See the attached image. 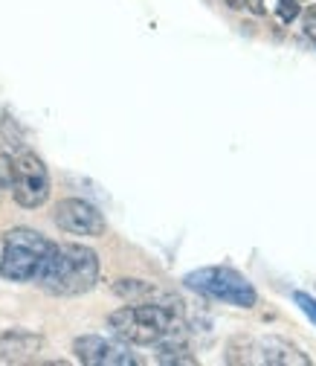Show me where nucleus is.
<instances>
[{
	"label": "nucleus",
	"instance_id": "f257e3e1",
	"mask_svg": "<svg viewBox=\"0 0 316 366\" xmlns=\"http://www.w3.org/2000/svg\"><path fill=\"white\" fill-rule=\"evenodd\" d=\"M99 253L93 247H84V244H56L50 259L44 262L41 273L35 285L44 294H53V297H81L87 291H93L99 282Z\"/></svg>",
	"mask_w": 316,
	"mask_h": 366
},
{
	"label": "nucleus",
	"instance_id": "f03ea898",
	"mask_svg": "<svg viewBox=\"0 0 316 366\" xmlns=\"http://www.w3.org/2000/svg\"><path fill=\"white\" fill-rule=\"evenodd\" d=\"M111 332L131 346H157L168 337H183V311L160 302H128L108 317Z\"/></svg>",
	"mask_w": 316,
	"mask_h": 366
},
{
	"label": "nucleus",
	"instance_id": "7ed1b4c3",
	"mask_svg": "<svg viewBox=\"0 0 316 366\" xmlns=\"http://www.w3.org/2000/svg\"><path fill=\"white\" fill-rule=\"evenodd\" d=\"M56 242L29 227H12L0 247V277L9 282H35Z\"/></svg>",
	"mask_w": 316,
	"mask_h": 366
},
{
	"label": "nucleus",
	"instance_id": "20e7f679",
	"mask_svg": "<svg viewBox=\"0 0 316 366\" xmlns=\"http://www.w3.org/2000/svg\"><path fill=\"white\" fill-rule=\"evenodd\" d=\"M183 285L189 291L200 294V297L227 302V305H235V308H255V302H258L255 285L244 277V273H238L235 267H227V264L198 267V270L186 273Z\"/></svg>",
	"mask_w": 316,
	"mask_h": 366
},
{
	"label": "nucleus",
	"instance_id": "39448f33",
	"mask_svg": "<svg viewBox=\"0 0 316 366\" xmlns=\"http://www.w3.org/2000/svg\"><path fill=\"white\" fill-rule=\"evenodd\" d=\"M50 169L35 152L24 149L12 157V198L21 209H38L50 201Z\"/></svg>",
	"mask_w": 316,
	"mask_h": 366
},
{
	"label": "nucleus",
	"instance_id": "423d86ee",
	"mask_svg": "<svg viewBox=\"0 0 316 366\" xmlns=\"http://www.w3.org/2000/svg\"><path fill=\"white\" fill-rule=\"evenodd\" d=\"M73 355L84 366H137L140 357L131 352V343L105 335H81L73 340Z\"/></svg>",
	"mask_w": 316,
	"mask_h": 366
},
{
	"label": "nucleus",
	"instance_id": "0eeeda50",
	"mask_svg": "<svg viewBox=\"0 0 316 366\" xmlns=\"http://www.w3.org/2000/svg\"><path fill=\"white\" fill-rule=\"evenodd\" d=\"M53 221L67 236L96 239V236H105V230H108L105 215L93 204H87L81 198H61L53 209Z\"/></svg>",
	"mask_w": 316,
	"mask_h": 366
},
{
	"label": "nucleus",
	"instance_id": "6e6552de",
	"mask_svg": "<svg viewBox=\"0 0 316 366\" xmlns=\"http://www.w3.org/2000/svg\"><path fill=\"white\" fill-rule=\"evenodd\" d=\"M44 349V337L35 332L12 329L0 335V363H29Z\"/></svg>",
	"mask_w": 316,
	"mask_h": 366
},
{
	"label": "nucleus",
	"instance_id": "1a4fd4ad",
	"mask_svg": "<svg viewBox=\"0 0 316 366\" xmlns=\"http://www.w3.org/2000/svg\"><path fill=\"white\" fill-rule=\"evenodd\" d=\"M113 294L125 302H160V305H171V308L183 311V302H180L174 294H168V291H163V288H157L154 282H146V280H116Z\"/></svg>",
	"mask_w": 316,
	"mask_h": 366
},
{
	"label": "nucleus",
	"instance_id": "9d476101",
	"mask_svg": "<svg viewBox=\"0 0 316 366\" xmlns=\"http://www.w3.org/2000/svg\"><path fill=\"white\" fill-rule=\"evenodd\" d=\"M255 355H261L258 360L270 363V366H310V357L299 346H293L290 340L276 337V335L258 340L255 343Z\"/></svg>",
	"mask_w": 316,
	"mask_h": 366
},
{
	"label": "nucleus",
	"instance_id": "9b49d317",
	"mask_svg": "<svg viewBox=\"0 0 316 366\" xmlns=\"http://www.w3.org/2000/svg\"><path fill=\"white\" fill-rule=\"evenodd\" d=\"M157 363H163V366H195L198 357L183 343V337H168V340L157 343Z\"/></svg>",
	"mask_w": 316,
	"mask_h": 366
},
{
	"label": "nucleus",
	"instance_id": "f8f14e48",
	"mask_svg": "<svg viewBox=\"0 0 316 366\" xmlns=\"http://www.w3.org/2000/svg\"><path fill=\"white\" fill-rule=\"evenodd\" d=\"M12 189V154L0 152V198Z\"/></svg>",
	"mask_w": 316,
	"mask_h": 366
},
{
	"label": "nucleus",
	"instance_id": "ddd939ff",
	"mask_svg": "<svg viewBox=\"0 0 316 366\" xmlns=\"http://www.w3.org/2000/svg\"><path fill=\"white\" fill-rule=\"evenodd\" d=\"M276 12H279V18H282L285 24H293V21L299 18V12H302V0H279Z\"/></svg>",
	"mask_w": 316,
	"mask_h": 366
},
{
	"label": "nucleus",
	"instance_id": "4468645a",
	"mask_svg": "<svg viewBox=\"0 0 316 366\" xmlns=\"http://www.w3.org/2000/svg\"><path fill=\"white\" fill-rule=\"evenodd\" d=\"M299 15H302V29H305V35L316 44V6H307V9H302Z\"/></svg>",
	"mask_w": 316,
	"mask_h": 366
},
{
	"label": "nucleus",
	"instance_id": "2eb2a0df",
	"mask_svg": "<svg viewBox=\"0 0 316 366\" xmlns=\"http://www.w3.org/2000/svg\"><path fill=\"white\" fill-rule=\"evenodd\" d=\"M244 4H247V9L253 12V15H264L267 9H264V0H244Z\"/></svg>",
	"mask_w": 316,
	"mask_h": 366
},
{
	"label": "nucleus",
	"instance_id": "dca6fc26",
	"mask_svg": "<svg viewBox=\"0 0 316 366\" xmlns=\"http://www.w3.org/2000/svg\"><path fill=\"white\" fill-rule=\"evenodd\" d=\"M223 4H227L230 9H235V12H241V9H247V4H244V0H223Z\"/></svg>",
	"mask_w": 316,
	"mask_h": 366
}]
</instances>
